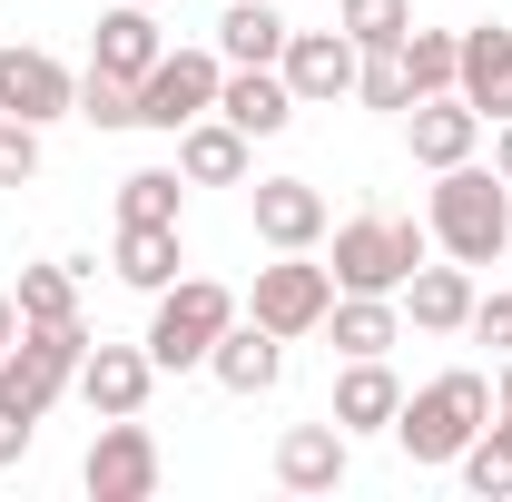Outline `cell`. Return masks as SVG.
Here are the masks:
<instances>
[{"label": "cell", "mask_w": 512, "mask_h": 502, "mask_svg": "<svg viewBox=\"0 0 512 502\" xmlns=\"http://www.w3.org/2000/svg\"><path fill=\"white\" fill-rule=\"evenodd\" d=\"M10 335H20V306H10V296H0V355H10Z\"/></svg>", "instance_id": "obj_37"}, {"label": "cell", "mask_w": 512, "mask_h": 502, "mask_svg": "<svg viewBox=\"0 0 512 502\" xmlns=\"http://www.w3.org/2000/svg\"><path fill=\"white\" fill-rule=\"evenodd\" d=\"M217 119H237L247 138H286V128H296L286 69H227V79H217Z\"/></svg>", "instance_id": "obj_20"}, {"label": "cell", "mask_w": 512, "mask_h": 502, "mask_svg": "<svg viewBox=\"0 0 512 502\" xmlns=\"http://www.w3.org/2000/svg\"><path fill=\"white\" fill-rule=\"evenodd\" d=\"M345 434H394V414H404V375H394V355H345L335 365V404H325Z\"/></svg>", "instance_id": "obj_15"}, {"label": "cell", "mask_w": 512, "mask_h": 502, "mask_svg": "<svg viewBox=\"0 0 512 502\" xmlns=\"http://www.w3.org/2000/svg\"><path fill=\"white\" fill-rule=\"evenodd\" d=\"M0 119H30V128L79 119V69H60L50 50H30V40H10L0 50Z\"/></svg>", "instance_id": "obj_9"}, {"label": "cell", "mask_w": 512, "mask_h": 502, "mask_svg": "<svg viewBox=\"0 0 512 502\" xmlns=\"http://www.w3.org/2000/svg\"><path fill=\"white\" fill-rule=\"evenodd\" d=\"M69 394H79L99 424H109V414H148V394H158V365H148V345H89Z\"/></svg>", "instance_id": "obj_11"}, {"label": "cell", "mask_w": 512, "mask_h": 502, "mask_svg": "<svg viewBox=\"0 0 512 502\" xmlns=\"http://www.w3.org/2000/svg\"><path fill=\"white\" fill-rule=\"evenodd\" d=\"M237 315H247L237 286H217V276H178V286L148 296V335H138V345H148L158 375H207V345H217Z\"/></svg>", "instance_id": "obj_3"}, {"label": "cell", "mask_w": 512, "mask_h": 502, "mask_svg": "<svg viewBox=\"0 0 512 502\" xmlns=\"http://www.w3.org/2000/svg\"><path fill=\"white\" fill-rule=\"evenodd\" d=\"M345 473H355V434H345L335 414L276 434V483H286V493H345Z\"/></svg>", "instance_id": "obj_12"}, {"label": "cell", "mask_w": 512, "mask_h": 502, "mask_svg": "<svg viewBox=\"0 0 512 502\" xmlns=\"http://www.w3.org/2000/svg\"><path fill=\"white\" fill-rule=\"evenodd\" d=\"M493 424V375H473V365H453V375L414 384L404 394V414H394V443H404V463H424V473H453L463 463V443Z\"/></svg>", "instance_id": "obj_2"}, {"label": "cell", "mask_w": 512, "mask_h": 502, "mask_svg": "<svg viewBox=\"0 0 512 502\" xmlns=\"http://www.w3.org/2000/svg\"><path fill=\"white\" fill-rule=\"evenodd\" d=\"M89 345H99V335H89L79 315H69V325H20V335H10V355H0V404L40 424L69 384H79V355H89Z\"/></svg>", "instance_id": "obj_5"}, {"label": "cell", "mask_w": 512, "mask_h": 502, "mask_svg": "<svg viewBox=\"0 0 512 502\" xmlns=\"http://www.w3.org/2000/svg\"><path fill=\"white\" fill-rule=\"evenodd\" d=\"M493 414H512V355H503V375H493Z\"/></svg>", "instance_id": "obj_36"}, {"label": "cell", "mask_w": 512, "mask_h": 502, "mask_svg": "<svg viewBox=\"0 0 512 502\" xmlns=\"http://www.w3.org/2000/svg\"><path fill=\"white\" fill-rule=\"evenodd\" d=\"M404 148H414V168H463L483 148V109L463 89H434V99L404 109Z\"/></svg>", "instance_id": "obj_13"}, {"label": "cell", "mask_w": 512, "mask_h": 502, "mask_svg": "<svg viewBox=\"0 0 512 502\" xmlns=\"http://www.w3.org/2000/svg\"><path fill=\"white\" fill-rule=\"evenodd\" d=\"M256 237L266 247H325V227H335V207H325L316 178H256Z\"/></svg>", "instance_id": "obj_17"}, {"label": "cell", "mask_w": 512, "mask_h": 502, "mask_svg": "<svg viewBox=\"0 0 512 502\" xmlns=\"http://www.w3.org/2000/svg\"><path fill=\"white\" fill-rule=\"evenodd\" d=\"M473 296H483V286H473V266H434V256H424V266H414V276H404V296H394V306L414 315V335H463V325H473Z\"/></svg>", "instance_id": "obj_18"}, {"label": "cell", "mask_w": 512, "mask_h": 502, "mask_svg": "<svg viewBox=\"0 0 512 502\" xmlns=\"http://www.w3.org/2000/svg\"><path fill=\"white\" fill-rule=\"evenodd\" d=\"M463 335H483L493 355H512V296H473V325Z\"/></svg>", "instance_id": "obj_33"}, {"label": "cell", "mask_w": 512, "mask_h": 502, "mask_svg": "<svg viewBox=\"0 0 512 502\" xmlns=\"http://www.w3.org/2000/svg\"><path fill=\"white\" fill-rule=\"evenodd\" d=\"M325 335H335V355H394L404 345V306L394 296H335Z\"/></svg>", "instance_id": "obj_24"}, {"label": "cell", "mask_w": 512, "mask_h": 502, "mask_svg": "<svg viewBox=\"0 0 512 502\" xmlns=\"http://www.w3.org/2000/svg\"><path fill=\"white\" fill-rule=\"evenodd\" d=\"M286 30H296V20H286L276 0H227V10H217V60L227 69H276L286 60Z\"/></svg>", "instance_id": "obj_22"}, {"label": "cell", "mask_w": 512, "mask_h": 502, "mask_svg": "<svg viewBox=\"0 0 512 502\" xmlns=\"http://www.w3.org/2000/svg\"><path fill=\"white\" fill-rule=\"evenodd\" d=\"M168 50V30H158V10L148 0H119V10H99V40H89V69H119V79H148Z\"/></svg>", "instance_id": "obj_21"}, {"label": "cell", "mask_w": 512, "mask_h": 502, "mask_svg": "<svg viewBox=\"0 0 512 502\" xmlns=\"http://www.w3.org/2000/svg\"><path fill=\"white\" fill-rule=\"evenodd\" d=\"M217 79H227L217 40H207V50H158V69L138 79V128H168V138H178L188 119L217 109Z\"/></svg>", "instance_id": "obj_8"}, {"label": "cell", "mask_w": 512, "mask_h": 502, "mask_svg": "<svg viewBox=\"0 0 512 502\" xmlns=\"http://www.w3.org/2000/svg\"><path fill=\"white\" fill-rule=\"evenodd\" d=\"M148 10H158V0H148Z\"/></svg>", "instance_id": "obj_38"}, {"label": "cell", "mask_w": 512, "mask_h": 502, "mask_svg": "<svg viewBox=\"0 0 512 502\" xmlns=\"http://www.w3.org/2000/svg\"><path fill=\"white\" fill-rule=\"evenodd\" d=\"M453 473H463V493L512 502V434H503V424H483V434L463 443V463H453Z\"/></svg>", "instance_id": "obj_28"}, {"label": "cell", "mask_w": 512, "mask_h": 502, "mask_svg": "<svg viewBox=\"0 0 512 502\" xmlns=\"http://www.w3.org/2000/svg\"><path fill=\"white\" fill-rule=\"evenodd\" d=\"M394 50L414 69V99H434V89H453V69H463V30H404Z\"/></svg>", "instance_id": "obj_27"}, {"label": "cell", "mask_w": 512, "mask_h": 502, "mask_svg": "<svg viewBox=\"0 0 512 502\" xmlns=\"http://www.w3.org/2000/svg\"><path fill=\"white\" fill-rule=\"evenodd\" d=\"M79 119H89V128H138V79H119V69H79Z\"/></svg>", "instance_id": "obj_31"}, {"label": "cell", "mask_w": 512, "mask_h": 502, "mask_svg": "<svg viewBox=\"0 0 512 502\" xmlns=\"http://www.w3.org/2000/svg\"><path fill=\"white\" fill-rule=\"evenodd\" d=\"M286 89H296V109H335V99H355V69L365 50L345 40V30H286Z\"/></svg>", "instance_id": "obj_10"}, {"label": "cell", "mask_w": 512, "mask_h": 502, "mask_svg": "<svg viewBox=\"0 0 512 502\" xmlns=\"http://www.w3.org/2000/svg\"><path fill=\"white\" fill-rule=\"evenodd\" d=\"M178 197H188L178 168H128L119 178V217L128 227H178Z\"/></svg>", "instance_id": "obj_25"}, {"label": "cell", "mask_w": 512, "mask_h": 502, "mask_svg": "<svg viewBox=\"0 0 512 502\" xmlns=\"http://www.w3.org/2000/svg\"><path fill=\"white\" fill-rule=\"evenodd\" d=\"M79 493L89 502H148L158 493V434L138 414H109L89 434V453H79Z\"/></svg>", "instance_id": "obj_7"}, {"label": "cell", "mask_w": 512, "mask_h": 502, "mask_svg": "<svg viewBox=\"0 0 512 502\" xmlns=\"http://www.w3.org/2000/svg\"><path fill=\"white\" fill-rule=\"evenodd\" d=\"M30 434H40V424H30V414H10V404H0V473H10V463H20V453H30Z\"/></svg>", "instance_id": "obj_34"}, {"label": "cell", "mask_w": 512, "mask_h": 502, "mask_svg": "<svg viewBox=\"0 0 512 502\" xmlns=\"http://www.w3.org/2000/svg\"><path fill=\"white\" fill-rule=\"evenodd\" d=\"M434 256L424 217H345L325 227V266H335V296H404V276Z\"/></svg>", "instance_id": "obj_4"}, {"label": "cell", "mask_w": 512, "mask_h": 502, "mask_svg": "<svg viewBox=\"0 0 512 502\" xmlns=\"http://www.w3.org/2000/svg\"><path fill=\"white\" fill-rule=\"evenodd\" d=\"M335 30H345L355 50H394V40L414 30V0H335Z\"/></svg>", "instance_id": "obj_29"}, {"label": "cell", "mask_w": 512, "mask_h": 502, "mask_svg": "<svg viewBox=\"0 0 512 502\" xmlns=\"http://www.w3.org/2000/svg\"><path fill=\"white\" fill-rule=\"evenodd\" d=\"M30 178H40V128L0 119V188H30Z\"/></svg>", "instance_id": "obj_32"}, {"label": "cell", "mask_w": 512, "mask_h": 502, "mask_svg": "<svg viewBox=\"0 0 512 502\" xmlns=\"http://www.w3.org/2000/svg\"><path fill=\"white\" fill-rule=\"evenodd\" d=\"M20 325H69L79 315V266H20Z\"/></svg>", "instance_id": "obj_26"}, {"label": "cell", "mask_w": 512, "mask_h": 502, "mask_svg": "<svg viewBox=\"0 0 512 502\" xmlns=\"http://www.w3.org/2000/svg\"><path fill=\"white\" fill-rule=\"evenodd\" d=\"M207 375H217V394H237V404L276 394V384H286V335H266L256 315H237V325L207 345Z\"/></svg>", "instance_id": "obj_14"}, {"label": "cell", "mask_w": 512, "mask_h": 502, "mask_svg": "<svg viewBox=\"0 0 512 502\" xmlns=\"http://www.w3.org/2000/svg\"><path fill=\"white\" fill-rule=\"evenodd\" d=\"M355 99H365L375 119H404V109H414V69H404V50H365V69H355Z\"/></svg>", "instance_id": "obj_30"}, {"label": "cell", "mask_w": 512, "mask_h": 502, "mask_svg": "<svg viewBox=\"0 0 512 502\" xmlns=\"http://www.w3.org/2000/svg\"><path fill=\"white\" fill-rule=\"evenodd\" d=\"M178 227H128L119 217V247H109V276L119 286H138V296H158V286H178Z\"/></svg>", "instance_id": "obj_23"}, {"label": "cell", "mask_w": 512, "mask_h": 502, "mask_svg": "<svg viewBox=\"0 0 512 502\" xmlns=\"http://www.w3.org/2000/svg\"><path fill=\"white\" fill-rule=\"evenodd\" d=\"M453 89L483 109V128L512 119V30H503V20H473V30H463V69H453Z\"/></svg>", "instance_id": "obj_19"}, {"label": "cell", "mask_w": 512, "mask_h": 502, "mask_svg": "<svg viewBox=\"0 0 512 502\" xmlns=\"http://www.w3.org/2000/svg\"><path fill=\"white\" fill-rule=\"evenodd\" d=\"M424 227H434V247L453 266H503L512 247V188L503 168H434V197H424Z\"/></svg>", "instance_id": "obj_1"}, {"label": "cell", "mask_w": 512, "mask_h": 502, "mask_svg": "<svg viewBox=\"0 0 512 502\" xmlns=\"http://www.w3.org/2000/svg\"><path fill=\"white\" fill-rule=\"evenodd\" d=\"M493 168H503V188H512V119H493Z\"/></svg>", "instance_id": "obj_35"}, {"label": "cell", "mask_w": 512, "mask_h": 502, "mask_svg": "<svg viewBox=\"0 0 512 502\" xmlns=\"http://www.w3.org/2000/svg\"><path fill=\"white\" fill-rule=\"evenodd\" d=\"M178 178H188V188H247L256 178V138L207 109V119L178 128Z\"/></svg>", "instance_id": "obj_16"}, {"label": "cell", "mask_w": 512, "mask_h": 502, "mask_svg": "<svg viewBox=\"0 0 512 502\" xmlns=\"http://www.w3.org/2000/svg\"><path fill=\"white\" fill-rule=\"evenodd\" d=\"M325 306H335V266H316V247H276V266H256L247 286V315L286 345L325 335Z\"/></svg>", "instance_id": "obj_6"}]
</instances>
